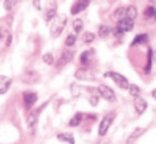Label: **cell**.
Returning <instances> with one entry per match:
<instances>
[{"label":"cell","mask_w":156,"mask_h":144,"mask_svg":"<svg viewBox=\"0 0 156 144\" xmlns=\"http://www.w3.org/2000/svg\"><path fill=\"white\" fill-rule=\"evenodd\" d=\"M67 24V16L64 14L58 15L56 16L53 20V23L51 25V28H50V32H51V36L56 38L58 37L62 31L64 30L65 26Z\"/></svg>","instance_id":"cell-1"},{"label":"cell","mask_w":156,"mask_h":144,"mask_svg":"<svg viewBox=\"0 0 156 144\" xmlns=\"http://www.w3.org/2000/svg\"><path fill=\"white\" fill-rule=\"evenodd\" d=\"M105 76H109L112 77V79L115 82V84L118 86L121 89H128L129 88V83H128V79L125 76H123L122 74L117 72H107L105 73Z\"/></svg>","instance_id":"cell-2"},{"label":"cell","mask_w":156,"mask_h":144,"mask_svg":"<svg viewBox=\"0 0 156 144\" xmlns=\"http://www.w3.org/2000/svg\"><path fill=\"white\" fill-rule=\"evenodd\" d=\"M115 117V113H109V114H107L106 116H104L103 117V119L101 120V122H100V125H99V131H98V133H99L100 136H105L108 131V128H109V126L112 125V121H114Z\"/></svg>","instance_id":"cell-3"},{"label":"cell","mask_w":156,"mask_h":144,"mask_svg":"<svg viewBox=\"0 0 156 144\" xmlns=\"http://www.w3.org/2000/svg\"><path fill=\"white\" fill-rule=\"evenodd\" d=\"M98 92H99V94L101 95L105 100H107V102H115V92L112 91V88H109L108 86L100 85L99 87H98Z\"/></svg>","instance_id":"cell-4"},{"label":"cell","mask_w":156,"mask_h":144,"mask_svg":"<svg viewBox=\"0 0 156 144\" xmlns=\"http://www.w3.org/2000/svg\"><path fill=\"white\" fill-rule=\"evenodd\" d=\"M133 27H134V21L128 18H124V19L120 20V21H118L115 28H118L121 32L125 34V32L131 31L133 29Z\"/></svg>","instance_id":"cell-5"},{"label":"cell","mask_w":156,"mask_h":144,"mask_svg":"<svg viewBox=\"0 0 156 144\" xmlns=\"http://www.w3.org/2000/svg\"><path fill=\"white\" fill-rule=\"evenodd\" d=\"M75 77L80 80H94L95 74L92 70L87 68H80L75 72Z\"/></svg>","instance_id":"cell-6"},{"label":"cell","mask_w":156,"mask_h":144,"mask_svg":"<svg viewBox=\"0 0 156 144\" xmlns=\"http://www.w3.org/2000/svg\"><path fill=\"white\" fill-rule=\"evenodd\" d=\"M146 131L147 130L144 127H136L135 130H133V132L130 134V136L127 138L126 144H134L137 141V139L146 133Z\"/></svg>","instance_id":"cell-7"},{"label":"cell","mask_w":156,"mask_h":144,"mask_svg":"<svg viewBox=\"0 0 156 144\" xmlns=\"http://www.w3.org/2000/svg\"><path fill=\"white\" fill-rule=\"evenodd\" d=\"M74 57V51L73 50H66V51L62 52V57H59L58 62H57V67H62L67 65L68 63H70Z\"/></svg>","instance_id":"cell-8"},{"label":"cell","mask_w":156,"mask_h":144,"mask_svg":"<svg viewBox=\"0 0 156 144\" xmlns=\"http://www.w3.org/2000/svg\"><path fill=\"white\" fill-rule=\"evenodd\" d=\"M22 80L26 84H34L39 80V75L34 70H27V71L24 72L23 76H22Z\"/></svg>","instance_id":"cell-9"},{"label":"cell","mask_w":156,"mask_h":144,"mask_svg":"<svg viewBox=\"0 0 156 144\" xmlns=\"http://www.w3.org/2000/svg\"><path fill=\"white\" fill-rule=\"evenodd\" d=\"M147 105H148L147 102H146L143 97L137 96V97L134 98V108H135V110H136L138 115L143 114V113L145 112V110L147 109Z\"/></svg>","instance_id":"cell-10"},{"label":"cell","mask_w":156,"mask_h":144,"mask_svg":"<svg viewBox=\"0 0 156 144\" xmlns=\"http://www.w3.org/2000/svg\"><path fill=\"white\" fill-rule=\"evenodd\" d=\"M11 84H12L11 77L5 76V75H0V95L5 94L7 91H9Z\"/></svg>","instance_id":"cell-11"},{"label":"cell","mask_w":156,"mask_h":144,"mask_svg":"<svg viewBox=\"0 0 156 144\" xmlns=\"http://www.w3.org/2000/svg\"><path fill=\"white\" fill-rule=\"evenodd\" d=\"M23 99H24V103H25V105H26V108L29 109L36 103L37 99V96L36 93L25 92L23 95Z\"/></svg>","instance_id":"cell-12"},{"label":"cell","mask_w":156,"mask_h":144,"mask_svg":"<svg viewBox=\"0 0 156 144\" xmlns=\"http://www.w3.org/2000/svg\"><path fill=\"white\" fill-rule=\"evenodd\" d=\"M90 4V1H77L73 4V6L71 7V14L72 15H77L80 12L84 11Z\"/></svg>","instance_id":"cell-13"},{"label":"cell","mask_w":156,"mask_h":144,"mask_svg":"<svg viewBox=\"0 0 156 144\" xmlns=\"http://www.w3.org/2000/svg\"><path fill=\"white\" fill-rule=\"evenodd\" d=\"M57 139L59 141H62V142H67L69 144H74L75 143V140H74V136L70 133H62V134H59L57 136Z\"/></svg>","instance_id":"cell-14"},{"label":"cell","mask_w":156,"mask_h":144,"mask_svg":"<svg viewBox=\"0 0 156 144\" xmlns=\"http://www.w3.org/2000/svg\"><path fill=\"white\" fill-rule=\"evenodd\" d=\"M144 15L147 20H152V21H156V9L153 6H148L145 9Z\"/></svg>","instance_id":"cell-15"},{"label":"cell","mask_w":156,"mask_h":144,"mask_svg":"<svg viewBox=\"0 0 156 144\" xmlns=\"http://www.w3.org/2000/svg\"><path fill=\"white\" fill-rule=\"evenodd\" d=\"M148 40V35L147 34H142V35H137V36H135L134 40L131 42V44H130V46H135V45L137 44H145L146 42H147Z\"/></svg>","instance_id":"cell-16"},{"label":"cell","mask_w":156,"mask_h":144,"mask_svg":"<svg viewBox=\"0 0 156 144\" xmlns=\"http://www.w3.org/2000/svg\"><path fill=\"white\" fill-rule=\"evenodd\" d=\"M152 59H153V51L151 48H149L148 50V59H147V64H146V67L144 69L145 74H149L151 72V69H152Z\"/></svg>","instance_id":"cell-17"},{"label":"cell","mask_w":156,"mask_h":144,"mask_svg":"<svg viewBox=\"0 0 156 144\" xmlns=\"http://www.w3.org/2000/svg\"><path fill=\"white\" fill-rule=\"evenodd\" d=\"M137 16V9L134 6H129L126 9V18L134 20Z\"/></svg>","instance_id":"cell-18"},{"label":"cell","mask_w":156,"mask_h":144,"mask_svg":"<svg viewBox=\"0 0 156 144\" xmlns=\"http://www.w3.org/2000/svg\"><path fill=\"white\" fill-rule=\"evenodd\" d=\"M90 51L89 50H85L80 55V62H81V64L83 65V66H89L90 64Z\"/></svg>","instance_id":"cell-19"},{"label":"cell","mask_w":156,"mask_h":144,"mask_svg":"<svg viewBox=\"0 0 156 144\" xmlns=\"http://www.w3.org/2000/svg\"><path fill=\"white\" fill-rule=\"evenodd\" d=\"M110 31H112L110 26H108V25H101L99 27V29H98V35L101 38H105L110 34Z\"/></svg>","instance_id":"cell-20"},{"label":"cell","mask_w":156,"mask_h":144,"mask_svg":"<svg viewBox=\"0 0 156 144\" xmlns=\"http://www.w3.org/2000/svg\"><path fill=\"white\" fill-rule=\"evenodd\" d=\"M82 121V114L81 113H76L74 116L72 117V119L70 120L69 122V125L70 126H77L80 124V122Z\"/></svg>","instance_id":"cell-21"},{"label":"cell","mask_w":156,"mask_h":144,"mask_svg":"<svg viewBox=\"0 0 156 144\" xmlns=\"http://www.w3.org/2000/svg\"><path fill=\"white\" fill-rule=\"evenodd\" d=\"M114 16L115 19H118V21L126 18V9H125L124 7H119L118 9H115Z\"/></svg>","instance_id":"cell-22"},{"label":"cell","mask_w":156,"mask_h":144,"mask_svg":"<svg viewBox=\"0 0 156 144\" xmlns=\"http://www.w3.org/2000/svg\"><path fill=\"white\" fill-rule=\"evenodd\" d=\"M128 90H129V94L133 96V97H137V96H140V87L136 85H129V88H128Z\"/></svg>","instance_id":"cell-23"},{"label":"cell","mask_w":156,"mask_h":144,"mask_svg":"<svg viewBox=\"0 0 156 144\" xmlns=\"http://www.w3.org/2000/svg\"><path fill=\"white\" fill-rule=\"evenodd\" d=\"M73 28L76 32H80L83 28V22L81 19H75L73 21Z\"/></svg>","instance_id":"cell-24"},{"label":"cell","mask_w":156,"mask_h":144,"mask_svg":"<svg viewBox=\"0 0 156 144\" xmlns=\"http://www.w3.org/2000/svg\"><path fill=\"white\" fill-rule=\"evenodd\" d=\"M82 40L85 42V43H90L95 40V34L90 31H87L83 34V37H82Z\"/></svg>","instance_id":"cell-25"},{"label":"cell","mask_w":156,"mask_h":144,"mask_svg":"<svg viewBox=\"0 0 156 144\" xmlns=\"http://www.w3.org/2000/svg\"><path fill=\"white\" fill-rule=\"evenodd\" d=\"M75 42H76V37H75L74 35H69L66 39V41H65V44H66L67 46H73V45L75 44Z\"/></svg>","instance_id":"cell-26"},{"label":"cell","mask_w":156,"mask_h":144,"mask_svg":"<svg viewBox=\"0 0 156 144\" xmlns=\"http://www.w3.org/2000/svg\"><path fill=\"white\" fill-rule=\"evenodd\" d=\"M43 61H44V63H46L47 65H52L54 62L53 57H52L51 54H46L43 55Z\"/></svg>","instance_id":"cell-27"},{"label":"cell","mask_w":156,"mask_h":144,"mask_svg":"<svg viewBox=\"0 0 156 144\" xmlns=\"http://www.w3.org/2000/svg\"><path fill=\"white\" fill-rule=\"evenodd\" d=\"M36 113H37V112H34V114L29 116V118H28V125H29V127H31L32 125H34V124L37 123V116Z\"/></svg>","instance_id":"cell-28"},{"label":"cell","mask_w":156,"mask_h":144,"mask_svg":"<svg viewBox=\"0 0 156 144\" xmlns=\"http://www.w3.org/2000/svg\"><path fill=\"white\" fill-rule=\"evenodd\" d=\"M55 17V9H50L47 11V14H46V20L49 21V20L53 19Z\"/></svg>","instance_id":"cell-29"},{"label":"cell","mask_w":156,"mask_h":144,"mask_svg":"<svg viewBox=\"0 0 156 144\" xmlns=\"http://www.w3.org/2000/svg\"><path fill=\"white\" fill-rule=\"evenodd\" d=\"M14 6H15L14 1H5L4 2V7H5V9H7V11H11L12 7Z\"/></svg>","instance_id":"cell-30"},{"label":"cell","mask_w":156,"mask_h":144,"mask_svg":"<svg viewBox=\"0 0 156 144\" xmlns=\"http://www.w3.org/2000/svg\"><path fill=\"white\" fill-rule=\"evenodd\" d=\"M112 32H114L115 37H117V38H121V37H123V35H124L123 32H121L118 28H114V29H112Z\"/></svg>","instance_id":"cell-31"},{"label":"cell","mask_w":156,"mask_h":144,"mask_svg":"<svg viewBox=\"0 0 156 144\" xmlns=\"http://www.w3.org/2000/svg\"><path fill=\"white\" fill-rule=\"evenodd\" d=\"M90 102L95 107V105H96L97 103H98V97H97V96H92V98L90 99Z\"/></svg>","instance_id":"cell-32"},{"label":"cell","mask_w":156,"mask_h":144,"mask_svg":"<svg viewBox=\"0 0 156 144\" xmlns=\"http://www.w3.org/2000/svg\"><path fill=\"white\" fill-rule=\"evenodd\" d=\"M11 42H12V36L9 35V37H7V42H6V45L7 46H9V44H11Z\"/></svg>","instance_id":"cell-33"},{"label":"cell","mask_w":156,"mask_h":144,"mask_svg":"<svg viewBox=\"0 0 156 144\" xmlns=\"http://www.w3.org/2000/svg\"><path fill=\"white\" fill-rule=\"evenodd\" d=\"M98 144H109V141H108V140H102V141H100Z\"/></svg>","instance_id":"cell-34"},{"label":"cell","mask_w":156,"mask_h":144,"mask_svg":"<svg viewBox=\"0 0 156 144\" xmlns=\"http://www.w3.org/2000/svg\"><path fill=\"white\" fill-rule=\"evenodd\" d=\"M152 95H153V97H154V99L156 100V89L152 92Z\"/></svg>","instance_id":"cell-35"},{"label":"cell","mask_w":156,"mask_h":144,"mask_svg":"<svg viewBox=\"0 0 156 144\" xmlns=\"http://www.w3.org/2000/svg\"><path fill=\"white\" fill-rule=\"evenodd\" d=\"M150 3H156V0H150Z\"/></svg>","instance_id":"cell-36"},{"label":"cell","mask_w":156,"mask_h":144,"mask_svg":"<svg viewBox=\"0 0 156 144\" xmlns=\"http://www.w3.org/2000/svg\"><path fill=\"white\" fill-rule=\"evenodd\" d=\"M155 57H156V52H155Z\"/></svg>","instance_id":"cell-37"}]
</instances>
